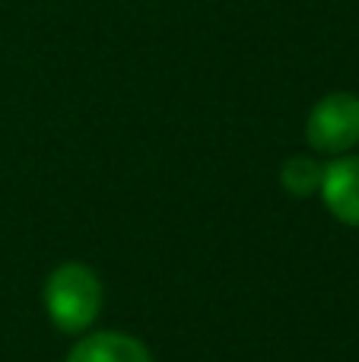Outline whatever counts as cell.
I'll use <instances>...</instances> for the list:
<instances>
[{
    "label": "cell",
    "instance_id": "1",
    "mask_svg": "<svg viewBox=\"0 0 359 362\" xmlns=\"http://www.w3.org/2000/svg\"><path fill=\"white\" fill-rule=\"evenodd\" d=\"M48 318L64 334H80L95 321L102 308V283L86 264H61L45 286Z\"/></svg>",
    "mask_w": 359,
    "mask_h": 362
},
{
    "label": "cell",
    "instance_id": "4",
    "mask_svg": "<svg viewBox=\"0 0 359 362\" xmlns=\"http://www.w3.org/2000/svg\"><path fill=\"white\" fill-rule=\"evenodd\" d=\"M67 362H153V359H150V350L137 337L105 331V334H93V337L80 340L70 350Z\"/></svg>",
    "mask_w": 359,
    "mask_h": 362
},
{
    "label": "cell",
    "instance_id": "2",
    "mask_svg": "<svg viewBox=\"0 0 359 362\" xmlns=\"http://www.w3.org/2000/svg\"><path fill=\"white\" fill-rule=\"evenodd\" d=\"M305 137L315 153L343 156L359 144V95L328 93L312 105Z\"/></svg>",
    "mask_w": 359,
    "mask_h": 362
},
{
    "label": "cell",
    "instance_id": "5",
    "mask_svg": "<svg viewBox=\"0 0 359 362\" xmlns=\"http://www.w3.org/2000/svg\"><path fill=\"white\" fill-rule=\"evenodd\" d=\"M322 178H324V165H318L312 156H293L290 163L280 172V181L290 194L296 197H312L322 191Z\"/></svg>",
    "mask_w": 359,
    "mask_h": 362
},
{
    "label": "cell",
    "instance_id": "3",
    "mask_svg": "<svg viewBox=\"0 0 359 362\" xmlns=\"http://www.w3.org/2000/svg\"><path fill=\"white\" fill-rule=\"evenodd\" d=\"M318 194L341 223L359 226V156H341L331 165H324Z\"/></svg>",
    "mask_w": 359,
    "mask_h": 362
}]
</instances>
